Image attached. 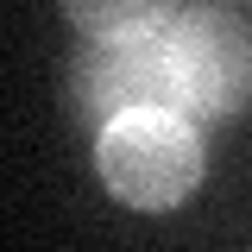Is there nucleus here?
I'll use <instances>...</instances> for the list:
<instances>
[{
  "mask_svg": "<svg viewBox=\"0 0 252 252\" xmlns=\"http://www.w3.org/2000/svg\"><path fill=\"white\" fill-rule=\"evenodd\" d=\"M69 114L94 139L126 114H183L164 44H89L69 63Z\"/></svg>",
  "mask_w": 252,
  "mask_h": 252,
  "instance_id": "nucleus-3",
  "label": "nucleus"
},
{
  "mask_svg": "<svg viewBox=\"0 0 252 252\" xmlns=\"http://www.w3.org/2000/svg\"><path fill=\"white\" fill-rule=\"evenodd\" d=\"M63 19L76 32H89V44H170L183 13H170V6H89V0H69Z\"/></svg>",
  "mask_w": 252,
  "mask_h": 252,
  "instance_id": "nucleus-4",
  "label": "nucleus"
},
{
  "mask_svg": "<svg viewBox=\"0 0 252 252\" xmlns=\"http://www.w3.org/2000/svg\"><path fill=\"white\" fill-rule=\"evenodd\" d=\"M94 164L114 202L158 215L189 202V189L202 183V132L183 114H126L94 139Z\"/></svg>",
  "mask_w": 252,
  "mask_h": 252,
  "instance_id": "nucleus-1",
  "label": "nucleus"
},
{
  "mask_svg": "<svg viewBox=\"0 0 252 252\" xmlns=\"http://www.w3.org/2000/svg\"><path fill=\"white\" fill-rule=\"evenodd\" d=\"M170 76L183 120H240L252 107V26L233 6H195L170 32Z\"/></svg>",
  "mask_w": 252,
  "mask_h": 252,
  "instance_id": "nucleus-2",
  "label": "nucleus"
}]
</instances>
